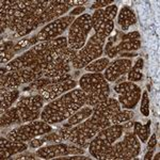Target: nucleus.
Here are the masks:
<instances>
[{"instance_id":"1","label":"nucleus","mask_w":160,"mask_h":160,"mask_svg":"<svg viewBox=\"0 0 160 160\" xmlns=\"http://www.w3.org/2000/svg\"><path fill=\"white\" fill-rule=\"evenodd\" d=\"M87 96L81 89H74L61 95L43 108L41 118L50 125L62 123L86 106Z\"/></svg>"},{"instance_id":"2","label":"nucleus","mask_w":160,"mask_h":160,"mask_svg":"<svg viewBox=\"0 0 160 160\" xmlns=\"http://www.w3.org/2000/svg\"><path fill=\"white\" fill-rule=\"evenodd\" d=\"M80 89L86 93V106H96L109 97L110 87L102 73H87L79 79Z\"/></svg>"},{"instance_id":"3","label":"nucleus","mask_w":160,"mask_h":160,"mask_svg":"<svg viewBox=\"0 0 160 160\" xmlns=\"http://www.w3.org/2000/svg\"><path fill=\"white\" fill-rule=\"evenodd\" d=\"M112 125L110 120H97L92 117L71 128L68 141L82 148H89L90 142L100 130Z\"/></svg>"},{"instance_id":"4","label":"nucleus","mask_w":160,"mask_h":160,"mask_svg":"<svg viewBox=\"0 0 160 160\" xmlns=\"http://www.w3.org/2000/svg\"><path fill=\"white\" fill-rule=\"evenodd\" d=\"M141 152L140 140L133 131L126 130L123 140L113 143L98 160H126L135 159Z\"/></svg>"},{"instance_id":"5","label":"nucleus","mask_w":160,"mask_h":160,"mask_svg":"<svg viewBox=\"0 0 160 160\" xmlns=\"http://www.w3.org/2000/svg\"><path fill=\"white\" fill-rule=\"evenodd\" d=\"M123 132H125L123 124H112L109 127L100 130L89 144L91 156L98 160L99 157L123 136Z\"/></svg>"},{"instance_id":"6","label":"nucleus","mask_w":160,"mask_h":160,"mask_svg":"<svg viewBox=\"0 0 160 160\" xmlns=\"http://www.w3.org/2000/svg\"><path fill=\"white\" fill-rule=\"evenodd\" d=\"M106 38L99 37L96 33L92 35L87 41L86 45L78 51V56L72 63V66L75 69L84 68L87 65L92 63L93 61L99 59L104 53V46H105Z\"/></svg>"},{"instance_id":"7","label":"nucleus","mask_w":160,"mask_h":160,"mask_svg":"<svg viewBox=\"0 0 160 160\" xmlns=\"http://www.w3.org/2000/svg\"><path fill=\"white\" fill-rule=\"evenodd\" d=\"M91 19L92 15L86 13L74 20V22L68 28V47L79 51L86 45L89 33L92 30Z\"/></svg>"},{"instance_id":"8","label":"nucleus","mask_w":160,"mask_h":160,"mask_svg":"<svg viewBox=\"0 0 160 160\" xmlns=\"http://www.w3.org/2000/svg\"><path fill=\"white\" fill-rule=\"evenodd\" d=\"M118 14V6L111 4L105 9L95 10L92 15V29L97 35L108 38L114 29V18Z\"/></svg>"},{"instance_id":"9","label":"nucleus","mask_w":160,"mask_h":160,"mask_svg":"<svg viewBox=\"0 0 160 160\" xmlns=\"http://www.w3.org/2000/svg\"><path fill=\"white\" fill-rule=\"evenodd\" d=\"M52 130L53 128L51 127L50 124L46 123L45 121H33L25 125H19L18 127L12 129L10 132H8L7 138L10 140L29 142L32 139L41 137Z\"/></svg>"},{"instance_id":"10","label":"nucleus","mask_w":160,"mask_h":160,"mask_svg":"<svg viewBox=\"0 0 160 160\" xmlns=\"http://www.w3.org/2000/svg\"><path fill=\"white\" fill-rule=\"evenodd\" d=\"M45 100L40 94H31L22 96L16 102V108L19 112L22 123L38 121L44 108Z\"/></svg>"},{"instance_id":"11","label":"nucleus","mask_w":160,"mask_h":160,"mask_svg":"<svg viewBox=\"0 0 160 160\" xmlns=\"http://www.w3.org/2000/svg\"><path fill=\"white\" fill-rule=\"evenodd\" d=\"M44 77L42 72H35L32 68H22L11 71L0 77V88L6 89H17L26 83L38 80Z\"/></svg>"},{"instance_id":"12","label":"nucleus","mask_w":160,"mask_h":160,"mask_svg":"<svg viewBox=\"0 0 160 160\" xmlns=\"http://www.w3.org/2000/svg\"><path fill=\"white\" fill-rule=\"evenodd\" d=\"M114 91L118 94V102L123 109L132 110L141 98V89L133 82L124 81L114 87Z\"/></svg>"},{"instance_id":"13","label":"nucleus","mask_w":160,"mask_h":160,"mask_svg":"<svg viewBox=\"0 0 160 160\" xmlns=\"http://www.w3.org/2000/svg\"><path fill=\"white\" fill-rule=\"evenodd\" d=\"M48 4H49L48 0H37L32 10L19 22L15 32H13V35L15 38H25L30 32L35 30V22Z\"/></svg>"},{"instance_id":"14","label":"nucleus","mask_w":160,"mask_h":160,"mask_svg":"<svg viewBox=\"0 0 160 160\" xmlns=\"http://www.w3.org/2000/svg\"><path fill=\"white\" fill-rule=\"evenodd\" d=\"M76 19L74 16L68 15V16H62L60 18L49 22L38 32V38L40 42L44 41H50L61 37L66 30L71 27V25Z\"/></svg>"},{"instance_id":"15","label":"nucleus","mask_w":160,"mask_h":160,"mask_svg":"<svg viewBox=\"0 0 160 160\" xmlns=\"http://www.w3.org/2000/svg\"><path fill=\"white\" fill-rule=\"evenodd\" d=\"M71 9L72 8L68 4V0H51L49 1V4L46 7V9L44 10L35 22V29H38L41 26H46V24H49L53 20L60 18Z\"/></svg>"},{"instance_id":"16","label":"nucleus","mask_w":160,"mask_h":160,"mask_svg":"<svg viewBox=\"0 0 160 160\" xmlns=\"http://www.w3.org/2000/svg\"><path fill=\"white\" fill-rule=\"evenodd\" d=\"M76 86L77 81L74 79L63 82H58V83H51L46 87L44 90H42L38 94L42 95V97L46 102H50L56 98H58V97H60L61 95L74 90Z\"/></svg>"},{"instance_id":"17","label":"nucleus","mask_w":160,"mask_h":160,"mask_svg":"<svg viewBox=\"0 0 160 160\" xmlns=\"http://www.w3.org/2000/svg\"><path fill=\"white\" fill-rule=\"evenodd\" d=\"M122 110L120 102L118 99L113 97H108L102 102L93 107L92 118L97 120H110L114 114H117L118 111Z\"/></svg>"},{"instance_id":"18","label":"nucleus","mask_w":160,"mask_h":160,"mask_svg":"<svg viewBox=\"0 0 160 160\" xmlns=\"http://www.w3.org/2000/svg\"><path fill=\"white\" fill-rule=\"evenodd\" d=\"M132 66L130 59H117L109 63L108 68L105 69V78L108 82H114L123 75H126Z\"/></svg>"},{"instance_id":"19","label":"nucleus","mask_w":160,"mask_h":160,"mask_svg":"<svg viewBox=\"0 0 160 160\" xmlns=\"http://www.w3.org/2000/svg\"><path fill=\"white\" fill-rule=\"evenodd\" d=\"M29 148L26 142L10 140L8 138L0 137V159H11L15 155L25 152Z\"/></svg>"},{"instance_id":"20","label":"nucleus","mask_w":160,"mask_h":160,"mask_svg":"<svg viewBox=\"0 0 160 160\" xmlns=\"http://www.w3.org/2000/svg\"><path fill=\"white\" fill-rule=\"evenodd\" d=\"M37 157L42 159H55L62 156H68L69 155V145L63 142L56 144H50L47 146L38 148L37 151Z\"/></svg>"},{"instance_id":"21","label":"nucleus","mask_w":160,"mask_h":160,"mask_svg":"<svg viewBox=\"0 0 160 160\" xmlns=\"http://www.w3.org/2000/svg\"><path fill=\"white\" fill-rule=\"evenodd\" d=\"M0 113L3 114L4 112L12 107L19 97V90L18 89H6V88H0Z\"/></svg>"},{"instance_id":"22","label":"nucleus","mask_w":160,"mask_h":160,"mask_svg":"<svg viewBox=\"0 0 160 160\" xmlns=\"http://www.w3.org/2000/svg\"><path fill=\"white\" fill-rule=\"evenodd\" d=\"M141 47V41L140 40H129V41H122L118 43L117 46H113L109 50L108 59H112L117 57L118 53L125 52V51H135L138 50Z\"/></svg>"},{"instance_id":"23","label":"nucleus","mask_w":160,"mask_h":160,"mask_svg":"<svg viewBox=\"0 0 160 160\" xmlns=\"http://www.w3.org/2000/svg\"><path fill=\"white\" fill-rule=\"evenodd\" d=\"M137 22V17L135 12L128 6H124L121 9L118 17V24L123 31H127L131 26Z\"/></svg>"},{"instance_id":"24","label":"nucleus","mask_w":160,"mask_h":160,"mask_svg":"<svg viewBox=\"0 0 160 160\" xmlns=\"http://www.w3.org/2000/svg\"><path fill=\"white\" fill-rule=\"evenodd\" d=\"M22 118H20L16 106L8 109L3 114H1V118H0V126H1V128L12 125H22Z\"/></svg>"},{"instance_id":"25","label":"nucleus","mask_w":160,"mask_h":160,"mask_svg":"<svg viewBox=\"0 0 160 160\" xmlns=\"http://www.w3.org/2000/svg\"><path fill=\"white\" fill-rule=\"evenodd\" d=\"M92 112H93V108H91L90 106H83L81 109L76 111L71 118H68V123L63 124V127L71 128L72 126L78 125L79 123L83 122V121H86L87 118L91 117Z\"/></svg>"},{"instance_id":"26","label":"nucleus","mask_w":160,"mask_h":160,"mask_svg":"<svg viewBox=\"0 0 160 160\" xmlns=\"http://www.w3.org/2000/svg\"><path fill=\"white\" fill-rule=\"evenodd\" d=\"M71 128L61 127L57 130H52V131H50V132L43 135V139L46 141V143L48 142V143H51V144L61 143V142L66 141V140L68 141L69 133H71Z\"/></svg>"},{"instance_id":"27","label":"nucleus","mask_w":160,"mask_h":160,"mask_svg":"<svg viewBox=\"0 0 160 160\" xmlns=\"http://www.w3.org/2000/svg\"><path fill=\"white\" fill-rule=\"evenodd\" d=\"M71 72V65L69 64H63V63H55V62H51L48 64L46 71L44 72V77L49 79L57 78L59 76L69 73Z\"/></svg>"},{"instance_id":"28","label":"nucleus","mask_w":160,"mask_h":160,"mask_svg":"<svg viewBox=\"0 0 160 160\" xmlns=\"http://www.w3.org/2000/svg\"><path fill=\"white\" fill-rule=\"evenodd\" d=\"M151 123L152 122L148 120L144 125L139 122H135L133 124V132L141 143H146L148 140V137L151 135Z\"/></svg>"},{"instance_id":"29","label":"nucleus","mask_w":160,"mask_h":160,"mask_svg":"<svg viewBox=\"0 0 160 160\" xmlns=\"http://www.w3.org/2000/svg\"><path fill=\"white\" fill-rule=\"evenodd\" d=\"M49 84H51V79L46 78V77H42V78L30 82L27 87H25L24 89H22V91L38 94L42 90H44L47 86H49Z\"/></svg>"},{"instance_id":"30","label":"nucleus","mask_w":160,"mask_h":160,"mask_svg":"<svg viewBox=\"0 0 160 160\" xmlns=\"http://www.w3.org/2000/svg\"><path fill=\"white\" fill-rule=\"evenodd\" d=\"M78 56V50L72 49L71 47H66L58 55V57L52 62L55 63H63V64H69L73 63L75 59Z\"/></svg>"},{"instance_id":"31","label":"nucleus","mask_w":160,"mask_h":160,"mask_svg":"<svg viewBox=\"0 0 160 160\" xmlns=\"http://www.w3.org/2000/svg\"><path fill=\"white\" fill-rule=\"evenodd\" d=\"M109 59L108 58H99L97 60L93 61L89 65H87L84 69L89 73H102L109 65Z\"/></svg>"},{"instance_id":"32","label":"nucleus","mask_w":160,"mask_h":160,"mask_svg":"<svg viewBox=\"0 0 160 160\" xmlns=\"http://www.w3.org/2000/svg\"><path fill=\"white\" fill-rule=\"evenodd\" d=\"M38 43H40L38 38V34L33 35V37H31V38H22L19 42H17L16 44H15L13 50H14L15 53H17V52H19V51L29 48L30 46L31 47H33V46L37 45Z\"/></svg>"},{"instance_id":"33","label":"nucleus","mask_w":160,"mask_h":160,"mask_svg":"<svg viewBox=\"0 0 160 160\" xmlns=\"http://www.w3.org/2000/svg\"><path fill=\"white\" fill-rule=\"evenodd\" d=\"M133 117H135V113L131 110H121L110 118V122L111 124H123L127 121L132 120Z\"/></svg>"},{"instance_id":"34","label":"nucleus","mask_w":160,"mask_h":160,"mask_svg":"<svg viewBox=\"0 0 160 160\" xmlns=\"http://www.w3.org/2000/svg\"><path fill=\"white\" fill-rule=\"evenodd\" d=\"M140 112L144 117L149 115V98L148 91H144L143 94H141V106H140Z\"/></svg>"},{"instance_id":"35","label":"nucleus","mask_w":160,"mask_h":160,"mask_svg":"<svg viewBox=\"0 0 160 160\" xmlns=\"http://www.w3.org/2000/svg\"><path fill=\"white\" fill-rule=\"evenodd\" d=\"M143 77V75L140 71H135V69L130 68L129 72L127 73V80L130 82H136V81H140Z\"/></svg>"},{"instance_id":"36","label":"nucleus","mask_w":160,"mask_h":160,"mask_svg":"<svg viewBox=\"0 0 160 160\" xmlns=\"http://www.w3.org/2000/svg\"><path fill=\"white\" fill-rule=\"evenodd\" d=\"M11 159H14V160H22V159H26V160H34L37 159V154H33V153H30V152H22V153L15 155L14 157H12Z\"/></svg>"},{"instance_id":"37","label":"nucleus","mask_w":160,"mask_h":160,"mask_svg":"<svg viewBox=\"0 0 160 160\" xmlns=\"http://www.w3.org/2000/svg\"><path fill=\"white\" fill-rule=\"evenodd\" d=\"M113 3V0H99V1H95L91 6V10H99L102 8H107Z\"/></svg>"},{"instance_id":"38","label":"nucleus","mask_w":160,"mask_h":160,"mask_svg":"<svg viewBox=\"0 0 160 160\" xmlns=\"http://www.w3.org/2000/svg\"><path fill=\"white\" fill-rule=\"evenodd\" d=\"M14 56H15V52L13 49L4 51V52H1V59H0V62H1L2 64L3 63L8 64L9 62L12 61V59L14 58Z\"/></svg>"},{"instance_id":"39","label":"nucleus","mask_w":160,"mask_h":160,"mask_svg":"<svg viewBox=\"0 0 160 160\" xmlns=\"http://www.w3.org/2000/svg\"><path fill=\"white\" fill-rule=\"evenodd\" d=\"M45 143L46 141L43 139V137H41V138H34L32 140H30L28 145H29L30 148H42Z\"/></svg>"},{"instance_id":"40","label":"nucleus","mask_w":160,"mask_h":160,"mask_svg":"<svg viewBox=\"0 0 160 160\" xmlns=\"http://www.w3.org/2000/svg\"><path fill=\"white\" fill-rule=\"evenodd\" d=\"M141 35H140V32L138 31H132L130 33H127V34H123L121 38L122 41H129V40H140Z\"/></svg>"},{"instance_id":"41","label":"nucleus","mask_w":160,"mask_h":160,"mask_svg":"<svg viewBox=\"0 0 160 160\" xmlns=\"http://www.w3.org/2000/svg\"><path fill=\"white\" fill-rule=\"evenodd\" d=\"M73 79V75L71 73H66L62 76H59L57 78L51 79V83H58V82H63V81H68V80H72Z\"/></svg>"},{"instance_id":"42","label":"nucleus","mask_w":160,"mask_h":160,"mask_svg":"<svg viewBox=\"0 0 160 160\" xmlns=\"http://www.w3.org/2000/svg\"><path fill=\"white\" fill-rule=\"evenodd\" d=\"M117 41V37H113V38H109V40H108V43L106 44L105 48H104V53L105 55H107L108 52H109V50L111 48L114 46V42Z\"/></svg>"},{"instance_id":"43","label":"nucleus","mask_w":160,"mask_h":160,"mask_svg":"<svg viewBox=\"0 0 160 160\" xmlns=\"http://www.w3.org/2000/svg\"><path fill=\"white\" fill-rule=\"evenodd\" d=\"M144 66V60L142 58H138L137 59V61L133 63V65L131 66V68L135 69V71H142V68H143Z\"/></svg>"},{"instance_id":"44","label":"nucleus","mask_w":160,"mask_h":160,"mask_svg":"<svg viewBox=\"0 0 160 160\" xmlns=\"http://www.w3.org/2000/svg\"><path fill=\"white\" fill-rule=\"evenodd\" d=\"M156 145H157V135H156V133H153L151 138H149V140H148V149H155Z\"/></svg>"},{"instance_id":"45","label":"nucleus","mask_w":160,"mask_h":160,"mask_svg":"<svg viewBox=\"0 0 160 160\" xmlns=\"http://www.w3.org/2000/svg\"><path fill=\"white\" fill-rule=\"evenodd\" d=\"M15 44L12 42V41H7V42H3L1 45V52H4V51L11 50L14 48Z\"/></svg>"},{"instance_id":"46","label":"nucleus","mask_w":160,"mask_h":160,"mask_svg":"<svg viewBox=\"0 0 160 160\" xmlns=\"http://www.w3.org/2000/svg\"><path fill=\"white\" fill-rule=\"evenodd\" d=\"M120 57V59H128V58H135L138 56V53L135 51H125V52H121L118 55Z\"/></svg>"},{"instance_id":"47","label":"nucleus","mask_w":160,"mask_h":160,"mask_svg":"<svg viewBox=\"0 0 160 160\" xmlns=\"http://www.w3.org/2000/svg\"><path fill=\"white\" fill-rule=\"evenodd\" d=\"M84 11H86V8L84 7H77L75 8L74 10H72V12H69V15L71 16H76V15H82V13H83Z\"/></svg>"},{"instance_id":"48","label":"nucleus","mask_w":160,"mask_h":160,"mask_svg":"<svg viewBox=\"0 0 160 160\" xmlns=\"http://www.w3.org/2000/svg\"><path fill=\"white\" fill-rule=\"evenodd\" d=\"M154 156V149H148V152L145 154V156H144V160H151L153 158Z\"/></svg>"},{"instance_id":"49","label":"nucleus","mask_w":160,"mask_h":160,"mask_svg":"<svg viewBox=\"0 0 160 160\" xmlns=\"http://www.w3.org/2000/svg\"><path fill=\"white\" fill-rule=\"evenodd\" d=\"M125 80H126V75H123V76H121L120 77V78H118V79H117V80H115V83H121V82H124V81H125Z\"/></svg>"},{"instance_id":"50","label":"nucleus","mask_w":160,"mask_h":160,"mask_svg":"<svg viewBox=\"0 0 160 160\" xmlns=\"http://www.w3.org/2000/svg\"><path fill=\"white\" fill-rule=\"evenodd\" d=\"M0 71H1V76H3V75L7 74V72H9V69H8L7 68H0Z\"/></svg>"},{"instance_id":"51","label":"nucleus","mask_w":160,"mask_h":160,"mask_svg":"<svg viewBox=\"0 0 160 160\" xmlns=\"http://www.w3.org/2000/svg\"><path fill=\"white\" fill-rule=\"evenodd\" d=\"M153 158H154L155 160H159V159H160V153H157V154L153 157Z\"/></svg>"}]
</instances>
